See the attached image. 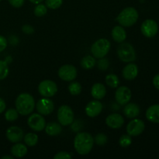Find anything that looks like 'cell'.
<instances>
[{
	"label": "cell",
	"instance_id": "obj_1",
	"mask_svg": "<svg viewBox=\"0 0 159 159\" xmlns=\"http://www.w3.org/2000/svg\"><path fill=\"white\" fill-rule=\"evenodd\" d=\"M94 144V138L89 133L82 132L76 134L74 139V147L77 153L81 155H88Z\"/></svg>",
	"mask_w": 159,
	"mask_h": 159
},
{
	"label": "cell",
	"instance_id": "obj_2",
	"mask_svg": "<svg viewBox=\"0 0 159 159\" xmlns=\"http://www.w3.org/2000/svg\"><path fill=\"white\" fill-rule=\"evenodd\" d=\"M15 106L19 114L26 116L34 111L36 104L34 97L30 94L21 93L16 99Z\"/></svg>",
	"mask_w": 159,
	"mask_h": 159
},
{
	"label": "cell",
	"instance_id": "obj_3",
	"mask_svg": "<svg viewBox=\"0 0 159 159\" xmlns=\"http://www.w3.org/2000/svg\"><path fill=\"white\" fill-rule=\"evenodd\" d=\"M138 16V12L135 8L127 7L120 12L116 20L120 26L130 27L137 23Z\"/></svg>",
	"mask_w": 159,
	"mask_h": 159
},
{
	"label": "cell",
	"instance_id": "obj_4",
	"mask_svg": "<svg viewBox=\"0 0 159 159\" xmlns=\"http://www.w3.org/2000/svg\"><path fill=\"white\" fill-rule=\"evenodd\" d=\"M116 53L119 59L123 62L130 63L133 62L136 59V52L134 48L129 43L126 42L120 43L116 50Z\"/></svg>",
	"mask_w": 159,
	"mask_h": 159
},
{
	"label": "cell",
	"instance_id": "obj_5",
	"mask_svg": "<svg viewBox=\"0 0 159 159\" xmlns=\"http://www.w3.org/2000/svg\"><path fill=\"white\" fill-rule=\"evenodd\" d=\"M110 42L106 38H101L96 40L91 47V53L96 58H102L107 56L110 50Z\"/></svg>",
	"mask_w": 159,
	"mask_h": 159
},
{
	"label": "cell",
	"instance_id": "obj_6",
	"mask_svg": "<svg viewBox=\"0 0 159 159\" xmlns=\"http://www.w3.org/2000/svg\"><path fill=\"white\" fill-rule=\"evenodd\" d=\"M57 120L61 126H68L74 121V113L70 107L63 105L57 110Z\"/></svg>",
	"mask_w": 159,
	"mask_h": 159
},
{
	"label": "cell",
	"instance_id": "obj_7",
	"mask_svg": "<svg viewBox=\"0 0 159 159\" xmlns=\"http://www.w3.org/2000/svg\"><path fill=\"white\" fill-rule=\"evenodd\" d=\"M39 93L43 97H52L57 93V84L51 80H43L38 85Z\"/></svg>",
	"mask_w": 159,
	"mask_h": 159
},
{
	"label": "cell",
	"instance_id": "obj_8",
	"mask_svg": "<svg viewBox=\"0 0 159 159\" xmlns=\"http://www.w3.org/2000/svg\"><path fill=\"white\" fill-rule=\"evenodd\" d=\"M27 124L30 128L34 131H41L45 128L46 121L43 116L40 113H34L28 117Z\"/></svg>",
	"mask_w": 159,
	"mask_h": 159
},
{
	"label": "cell",
	"instance_id": "obj_9",
	"mask_svg": "<svg viewBox=\"0 0 159 159\" xmlns=\"http://www.w3.org/2000/svg\"><path fill=\"white\" fill-rule=\"evenodd\" d=\"M58 76L65 82H71L77 77V69L71 65H65L58 70Z\"/></svg>",
	"mask_w": 159,
	"mask_h": 159
},
{
	"label": "cell",
	"instance_id": "obj_10",
	"mask_svg": "<svg viewBox=\"0 0 159 159\" xmlns=\"http://www.w3.org/2000/svg\"><path fill=\"white\" fill-rule=\"evenodd\" d=\"M144 128H145V125H144V121L140 119L134 118V120H132L127 124L126 130H127V134L131 137H136L141 134L144 130Z\"/></svg>",
	"mask_w": 159,
	"mask_h": 159
},
{
	"label": "cell",
	"instance_id": "obj_11",
	"mask_svg": "<svg viewBox=\"0 0 159 159\" xmlns=\"http://www.w3.org/2000/svg\"><path fill=\"white\" fill-rule=\"evenodd\" d=\"M141 30L144 37L152 38V37H155L157 34V33H158V24L153 20H146L141 24Z\"/></svg>",
	"mask_w": 159,
	"mask_h": 159
},
{
	"label": "cell",
	"instance_id": "obj_12",
	"mask_svg": "<svg viewBox=\"0 0 159 159\" xmlns=\"http://www.w3.org/2000/svg\"><path fill=\"white\" fill-rule=\"evenodd\" d=\"M36 108L37 112L41 115L51 114L54 110V104L49 98H43L40 99L36 104Z\"/></svg>",
	"mask_w": 159,
	"mask_h": 159
},
{
	"label": "cell",
	"instance_id": "obj_13",
	"mask_svg": "<svg viewBox=\"0 0 159 159\" xmlns=\"http://www.w3.org/2000/svg\"><path fill=\"white\" fill-rule=\"evenodd\" d=\"M115 99L120 105H126L131 99V91L127 86H120L115 93Z\"/></svg>",
	"mask_w": 159,
	"mask_h": 159
},
{
	"label": "cell",
	"instance_id": "obj_14",
	"mask_svg": "<svg viewBox=\"0 0 159 159\" xmlns=\"http://www.w3.org/2000/svg\"><path fill=\"white\" fill-rule=\"evenodd\" d=\"M6 135L9 141L12 143H18L23 139L24 133L20 127L12 126L6 130Z\"/></svg>",
	"mask_w": 159,
	"mask_h": 159
},
{
	"label": "cell",
	"instance_id": "obj_15",
	"mask_svg": "<svg viewBox=\"0 0 159 159\" xmlns=\"http://www.w3.org/2000/svg\"><path fill=\"white\" fill-rule=\"evenodd\" d=\"M102 108H103V106H102V102H99L98 99H96V100L91 101L87 104L85 111L87 116L93 118L100 114Z\"/></svg>",
	"mask_w": 159,
	"mask_h": 159
},
{
	"label": "cell",
	"instance_id": "obj_16",
	"mask_svg": "<svg viewBox=\"0 0 159 159\" xmlns=\"http://www.w3.org/2000/svg\"><path fill=\"white\" fill-rule=\"evenodd\" d=\"M106 124L112 129H119L124 125V119L119 113H112L106 118Z\"/></svg>",
	"mask_w": 159,
	"mask_h": 159
},
{
	"label": "cell",
	"instance_id": "obj_17",
	"mask_svg": "<svg viewBox=\"0 0 159 159\" xmlns=\"http://www.w3.org/2000/svg\"><path fill=\"white\" fill-rule=\"evenodd\" d=\"M138 75V68L135 64L130 63L126 65L122 71V75L126 80H134Z\"/></svg>",
	"mask_w": 159,
	"mask_h": 159
},
{
	"label": "cell",
	"instance_id": "obj_18",
	"mask_svg": "<svg viewBox=\"0 0 159 159\" xmlns=\"http://www.w3.org/2000/svg\"><path fill=\"white\" fill-rule=\"evenodd\" d=\"M124 114L126 117L129 118V119H134L138 116L140 114V107L139 106L137 105L136 103L134 102H127L126 105H124Z\"/></svg>",
	"mask_w": 159,
	"mask_h": 159
},
{
	"label": "cell",
	"instance_id": "obj_19",
	"mask_svg": "<svg viewBox=\"0 0 159 159\" xmlns=\"http://www.w3.org/2000/svg\"><path fill=\"white\" fill-rule=\"evenodd\" d=\"M112 37L116 43H122L127 38V33L122 26H116L112 30Z\"/></svg>",
	"mask_w": 159,
	"mask_h": 159
},
{
	"label": "cell",
	"instance_id": "obj_20",
	"mask_svg": "<svg viewBox=\"0 0 159 159\" xmlns=\"http://www.w3.org/2000/svg\"><path fill=\"white\" fill-rule=\"evenodd\" d=\"M92 96L95 99H103L104 96L107 94V89L104 86L103 84L102 83H96L93 85L91 89Z\"/></svg>",
	"mask_w": 159,
	"mask_h": 159
},
{
	"label": "cell",
	"instance_id": "obj_21",
	"mask_svg": "<svg viewBox=\"0 0 159 159\" xmlns=\"http://www.w3.org/2000/svg\"><path fill=\"white\" fill-rule=\"evenodd\" d=\"M146 118L150 122L159 124V104L151 106L146 111Z\"/></svg>",
	"mask_w": 159,
	"mask_h": 159
},
{
	"label": "cell",
	"instance_id": "obj_22",
	"mask_svg": "<svg viewBox=\"0 0 159 159\" xmlns=\"http://www.w3.org/2000/svg\"><path fill=\"white\" fill-rule=\"evenodd\" d=\"M28 152V149L25 144L22 143H15L13 146L11 148V154L15 158H23L26 155Z\"/></svg>",
	"mask_w": 159,
	"mask_h": 159
},
{
	"label": "cell",
	"instance_id": "obj_23",
	"mask_svg": "<svg viewBox=\"0 0 159 159\" xmlns=\"http://www.w3.org/2000/svg\"><path fill=\"white\" fill-rule=\"evenodd\" d=\"M45 131L49 136H57L62 131L61 125L58 123L50 122L45 126Z\"/></svg>",
	"mask_w": 159,
	"mask_h": 159
},
{
	"label": "cell",
	"instance_id": "obj_24",
	"mask_svg": "<svg viewBox=\"0 0 159 159\" xmlns=\"http://www.w3.org/2000/svg\"><path fill=\"white\" fill-rule=\"evenodd\" d=\"M80 65L82 68L84 69H91V68H94L96 65V57H93L91 55H87L85 56L81 60Z\"/></svg>",
	"mask_w": 159,
	"mask_h": 159
},
{
	"label": "cell",
	"instance_id": "obj_25",
	"mask_svg": "<svg viewBox=\"0 0 159 159\" xmlns=\"http://www.w3.org/2000/svg\"><path fill=\"white\" fill-rule=\"evenodd\" d=\"M25 144L29 147H34L38 142V136L34 133H28L23 137Z\"/></svg>",
	"mask_w": 159,
	"mask_h": 159
},
{
	"label": "cell",
	"instance_id": "obj_26",
	"mask_svg": "<svg viewBox=\"0 0 159 159\" xmlns=\"http://www.w3.org/2000/svg\"><path fill=\"white\" fill-rule=\"evenodd\" d=\"M106 83L110 88L115 89L119 85L120 80L119 78L114 74H109L106 76Z\"/></svg>",
	"mask_w": 159,
	"mask_h": 159
},
{
	"label": "cell",
	"instance_id": "obj_27",
	"mask_svg": "<svg viewBox=\"0 0 159 159\" xmlns=\"http://www.w3.org/2000/svg\"><path fill=\"white\" fill-rule=\"evenodd\" d=\"M19 117V113L17 112L16 109L10 108L7 110L5 113V119L9 122H13L16 120Z\"/></svg>",
	"mask_w": 159,
	"mask_h": 159
},
{
	"label": "cell",
	"instance_id": "obj_28",
	"mask_svg": "<svg viewBox=\"0 0 159 159\" xmlns=\"http://www.w3.org/2000/svg\"><path fill=\"white\" fill-rule=\"evenodd\" d=\"M68 91L72 96H78L82 92V85L77 82H73L68 85Z\"/></svg>",
	"mask_w": 159,
	"mask_h": 159
},
{
	"label": "cell",
	"instance_id": "obj_29",
	"mask_svg": "<svg viewBox=\"0 0 159 159\" xmlns=\"http://www.w3.org/2000/svg\"><path fill=\"white\" fill-rule=\"evenodd\" d=\"M47 12H48V7L46 6V5L39 3L34 8V13L37 17L43 16L46 15Z\"/></svg>",
	"mask_w": 159,
	"mask_h": 159
},
{
	"label": "cell",
	"instance_id": "obj_30",
	"mask_svg": "<svg viewBox=\"0 0 159 159\" xmlns=\"http://www.w3.org/2000/svg\"><path fill=\"white\" fill-rule=\"evenodd\" d=\"M9 66L6 61L0 60V80L6 79L9 75Z\"/></svg>",
	"mask_w": 159,
	"mask_h": 159
},
{
	"label": "cell",
	"instance_id": "obj_31",
	"mask_svg": "<svg viewBox=\"0 0 159 159\" xmlns=\"http://www.w3.org/2000/svg\"><path fill=\"white\" fill-rule=\"evenodd\" d=\"M131 136L129 134H123L119 139V144L123 148H127L131 144Z\"/></svg>",
	"mask_w": 159,
	"mask_h": 159
},
{
	"label": "cell",
	"instance_id": "obj_32",
	"mask_svg": "<svg viewBox=\"0 0 159 159\" xmlns=\"http://www.w3.org/2000/svg\"><path fill=\"white\" fill-rule=\"evenodd\" d=\"M63 3V0H45V5L48 9H57Z\"/></svg>",
	"mask_w": 159,
	"mask_h": 159
},
{
	"label": "cell",
	"instance_id": "obj_33",
	"mask_svg": "<svg viewBox=\"0 0 159 159\" xmlns=\"http://www.w3.org/2000/svg\"><path fill=\"white\" fill-rule=\"evenodd\" d=\"M108 141V138H107V135L105 134H98L94 138V143H96L97 145L102 146L104 144H106Z\"/></svg>",
	"mask_w": 159,
	"mask_h": 159
},
{
	"label": "cell",
	"instance_id": "obj_34",
	"mask_svg": "<svg viewBox=\"0 0 159 159\" xmlns=\"http://www.w3.org/2000/svg\"><path fill=\"white\" fill-rule=\"evenodd\" d=\"M96 64H97L98 68L102 70V71H106L109 68V65H110L109 60L107 58H105V57L99 58V60H98Z\"/></svg>",
	"mask_w": 159,
	"mask_h": 159
},
{
	"label": "cell",
	"instance_id": "obj_35",
	"mask_svg": "<svg viewBox=\"0 0 159 159\" xmlns=\"http://www.w3.org/2000/svg\"><path fill=\"white\" fill-rule=\"evenodd\" d=\"M54 159H71V155L66 152H60L54 156Z\"/></svg>",
	"mask_w": 159,
	"mask_h": 159
},
{
	"label": "cell",
	"instance_id": "obj_36",
	"mask_svg": "<svg viewBox=\"0 0 159 159\" xmlns=\"http://www.w3.org/2000/svg\"><path fill=\"white\" fill-rule=\"evenodd\" d=\"M9 4L15 8H20L24 4L25 0H8Z\"/></svg>",
	"mask_w": 159,
	"mask_h": 159
},
{
	"label": "cell",
	"instance_id": "obj_37",
	"mask_svg": "<svg viewBox=\"0 0 159 159\" xmlns=\"http://www.w3.org/2000/svg\"><path fill=\"white\" fill-rule=\"evenodd\" d=\"M22 31L26 34H32L34 33V28L30 25H24L22 26Z\"/></svg>",
	"mask_w": 159,
	"mask_h": 159
},
{
	"label": "cell",
	"instance_id": "obj_38",
	"mask_svg": "<svg viewBox=\"0 0 159 159\" xmlns=\"http://www.w3.org/2000/svg\"><path fill=\"white\" fill-rule=\"evenodd\" d=\"M7 40L3 36L0 35V53L2 52L7 47Z\"/></svg>",
	"mask_w": 159,
	"mask_h": 159
},
{
	"label": "cell",
	"instance_id": "obj_39",
	"mask_svg": "<svg viewBox=\"0 0 159 159\" xmlns=\"http://www.w3.org/2000/svg\"><path fill=\"white\" fill-rule=\"evenodd\" d=\"M6 108V102L4 101V99H2V98H0V113H3L5 111Z\"/></svg>",
	"mask_w": 159,
	"mask_h": 159
},
{
	"label": "cell",
	"instance_id": "obj_40",
	"mask_svg": "<svg viewBox=\"0 0 159 159\" xmlns=\"http://www.w3.org/2000/svg\"><path fill=\"white\" fill-rule=\"evenodd\" d=\"M153 85L157 89L159 90V74L156 75L153 79Z\"/></svg>",
	"mask_w": 159,
	"mask_h": 159
},
{
	"label": "cell",
	"instance_id": "obj_41",
	"mask_svg": "<svg viewBox=\"0 0 159 159\" xmlns=\"http://www.w3.org/2000/svg\"><path fill=\"white\" fill-rule=\"evenodd\" d=\"M30 2H32L33 4H39V3H41L43 0H29Z\"/></svg>",
	"mask_w": 159,
	"mask_h": 159
},
{
	"label": "cell",
	"instance_id": "obj_42",
	"mask_svg": "<svg viewBox=\"0 0 159 159\" xmlns=\"http://www.w3.org/2000/svg\"><path fill=\"white\" fill-rule=\"evenodd\" d=\"M13 156H10V155H5V156L2 157V159H13Z\"/></svg>",
	"mask_w": 159,
	"mask_h": 159
},
{
	"label": "cell",
	"instance_id": "obj_43",
	"mask_svg": "<svg viewBox=\"0 0 159 159\" xmlns=\"http://www.w3.org/2000/svg\"><path fill=\"white\" fill-rule=\"evenodd\" d=\"M2 1V0H0V2H1Z\"/></svg>",
	"mask_w": 159,
	"mask_h": 159
},
{
	"label": "cell",
	"instance_id": "obj_44",
	"mask_svg": "<svg viewBox=\"0 0 159 159\" xmlns=\"http://www.w3.org/2000/svg\"><path fill=\"white\" fill-rule=\"evenodd\" d=\"M158 158H159V156H158Z\"/></svg>",
	"mask_w": 159,
	"mask_h": 159
}]
</instances>
